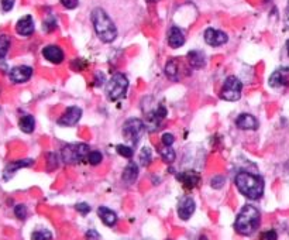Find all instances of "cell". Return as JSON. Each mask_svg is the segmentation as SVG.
Listing matches in <instances>:
<instances>
[{"mask_svg": "<svg viewBox=\"0 0 289 240\" xmlns=\"http://www.w3.org/2000/svg\"><path fill=\"white\" fill-rule=\"evenodd\" d=\"M100 235L95 230V229H90L86 232V240H99Z\"/></svg>", "mask_w": 289, "mask_h": 240, "instance_id": "37", "label": "cell"}, {"mask_svg": "<svg viewBox=\"0 0 289 240\" xmlns=\"http://www.w3.org/2000/svg\"><path fill=\"white\" fill-rule=\"evenodd\" d=\"M203 37H205L206 44H209L210 47H220L223 44H226L227 40H229V37L224 31L216 30V28H208L205 31Z\"/></svg>", "mask_w": 289, "mask_h": 240, "instance_id": "10", "label": "cell"}, {"mask_svg": "<svg viewBox=\"0 0 289 240\" xmlns=\"http://www.w3.org/2000/svg\"><path fill=\"white\" fill-rule=\"evenodd\" d=\"M92 23L95 27V31L103 43H113L117 37V27L110 16L105 12L102 7H96L92 10L90 14Z\"/></svg>", "mask_w": 289, "mask_h": 240, "instance_id": "2", "label": "cell"}, {"mask_svg": "<svg viewBox=\"0 0 289 240\" xmlns=\"http://www.w3.org/2000/svg\"><path fill=\"white\" fill-rule=\"evenodd\" d=\"M184 44H185V34L179 27L172 26L168 31V46L171 48H179Z\"/></svg>", "mask_w": 289, "mask_h": 240, "instance_id": "16", "label": "cell"}, {"mask_svg": "<svg viewBox=\"0 0 289 240\" xmlns=\"http://www.w3.org/2000/svg\"><path fill=\"white\" fill-rule=\"evenodd\" d=\"M102 160H103V156H102L100 151H96V150L89 151V154H88V161H89L90 165H99L100 162H102Z\"/></svg>", "mask_w": 289, "mask_h": 240, "instance_id": "29", "label": "cell"}, {"mask_svg": "<svg viewBox=\"0 0 289 240\" xmlns=\"http://www.w3.org/2000/svg\"><path fill=\"white\" fill-rule=\"evenodd\" d=\"M34 164V160L31 159H27V160H17V161H11L6 165L4 171H3V178L7 181L10 180L11 177L19 171L20 168H26V167H31Z\"/></svg>", "mask_w": 289, "mask_h": 240, "instance_id": "14", "label": "cell"}, {"mask_svg": "<svg viewBox=\"0 0 289 240\" xmlns=\"http://www.w3.org/2000/svg\"><path fill=\"white\" fill-rule=\"evenodd\" d=\"M165 75L171 80H179V71H178V64L175 59L168 61L165 65Z\"/></svg>", "mask_w": 289, "mask_h": 240, "instance_id": "23", "label": "cell"}, {"mask_svg": "<svg viewBox=\"0 0 289 240\" xmlns=\"http://www.w3.org/2000/svg\"><path fill=\"white\" fill-rule=\"evenodd\" d=\"M16 31L17 34L23 35V37H28L34 33V20L31 16H24L22 17L17 24H16Z\"/></svg>", "mask_w": 289, "mask_h": 240, "instance_id": "18", "label": "cell"}, {"mask_svg": "<svg viewBox=\"0 0 289 240\" xmlns=\"http://www.w3.org/2000/svg\"><path fill=\"white\" fill-rule=\"evenodd\" d=\"M44 27L47 31H51V30H54L56 26H55V20H54V17H50L48 20H45Z\"/></svg>", "mask_w": 289, "mask_h": 240, "instance_id": "38", "label": "cell"}, {"mask_svg": "<svg viewBox=\"0 0 289 240\" xmlns=\"http://www.w3.org/2000/svg\"><path fill=\"white\" fill-rule=\"evenodd\" d=\"M61 1V4L68 9V10H72V9H75V7H78L79 4V0H59Z\"/></svg>", "mask_w": 289, "mask_h": 240, "instance_id": "34", "label": "cell"}, {"mask_svg": "<svg viewBox=\"0 0 289 240\" xmlns=\"http://www.w3.org/2000/svg\"><path fill=\"white\" fill-rule=\"evenodd\" d=\"M116 150H117V153L124 157V159H131L134 154V150L133 147H130V146H124V144H119V146H116Z\"/></svg>", "mask_w": 289, "mask_h": 240, "instance_id": "28", "label": "cell"}, {"mask_svg": "<svg viewBox=\"0 0 289 240\" xmlns=\"http://www.w3.org/2000/svg\"><path fill=\"white\" fill-rule=\"evenodd\" d=\"M144 240H153V239H144Z\"/></svg>", "mask_w": 289, "mask_h": 240, "instance_id": "42", "label": "cell"}, {"mask_svg": "<svg viewBox=\"0 0 289 240\" xmlns=\"http://www.w3.org/2000/svg\"><path fill=\"white\" fill-rule=\"evenodd\" d=\"M268 82H269V86L272 88H281V86L289 85V69H277L275 72H272Z\"/></svg>", "mask_w": 289, "mask_h": 240, "instance_id": "15", "label": "cell"}, {"mask_svg": "<svg viewBox=\"0 0 289 240\" xmlns=\"http://www.w3.org/2000/svg\"><path fill=\"white\" fill-rule=\"evenodd\" d=\"M159 154H161V159L165 161V162H168V164L174 162L175 159H177V154L172 150V147H167V146H164L162 149L159 150Z\"/></svg>", "mask_w": 289, "mask_h": 240, "instance_id": "25", "label": "cell"}, {"mask_svg": "<svg viewBox=\"0 0 289 240\" xmlns=\"http://www.w3.org/2000/svg\"><path fill=\"white\" fill-rule=\"evenodd\" d=\"M196 209V204L193 201V198L190 196H182L179 199L178 202V216L182 219V220H188L190 219V216L193 215Z\"/></svg>", "mask_w": 289, "mask_h": 240, "instance_id": "11", "label": "cell"}, {"mask_svg": "<svg viewBox=\"0 0 289 240\" xmlns=\"http://www.w3.org/2000/svg\"><path fill=\"white\" fill-rule=\"evenodd\" d=\"M19 127H20L22 132L27 133V134L33 133L34 129H35V120H34L33 116L31 114H24V116H22L20 120H19Z\"/></svg>", "mask_w": 289, "mask_h": 240, "instance_id": "22", "label": "cell"}, {"mask_svg": "<svg viewBox=\"0 0 289 240\" xmlns=\"http://www.w3.org/2000/svg\"><path fill=\"white\" fill-rule=\"evenodd\" d=\"M241 91H243V82L236 75H230L224 80L220 96L227 102H236L241 98Z\"/></svg>", "mask_w": 289, "mask_h": 240, "instance_id": "6", "label": "cell"}, {"mask_svg": "<svg viewBox=\"0 0 289 240\" xmlns=\"http://www.w3.org/2000/svg\"><path fill=\"white\" fill-rule=\"evenodd\" d=\"M226 183V178L222 177V175H217V177H213L210 181V185L214 188V189H220L223 185Z\"/></svg>", "mask_w": 289, "mask_h": 240, "instance_id": "31", "label": "cell"}, {"mask_svg": "<svg viewBox=\"0 0 289 240\" xmlns=\"http://www.w3.org/2000/svg\"><path fill=\"white\" fill-rule=\"evenodd\" d=\"M31 240H53V233L48 229H37L31 233Z\"/></svg>", "mask_w": 289, "mask_h": 240, "instance_id": "26", "label": "cell"}, {"mask_svg": "<svg viewBox=\"0 0 289 240\" xmlns=\"http://www.w3.org/2000/svg\"><path fill=\"white\" fill-rule=\"evenodd\" d=\"M161 141H162V144H164V146L171 147V146L175 143V137H174V134H171V133H164V134H162V137H161Z\"/></svg>", "mask_w": 289, "mask_h": 240, "instance_id": "32", "label": "cell"}, {"mask_svg": "<svg viewBox=\"0 0 289 240\" xmlns=\"http://www.w3.org/2000/svg\"><path fill=\"white\" fill-rule=\"evenodd\" d=\"M153 161V153H151V149L150 147H143L141 151H140V162L141 165L144 167H148Z\"/></svg>", "mask_w": 289, "mask_h": 240, "instance_id": "27", "label": "cell"}, {"mask_svg": "<svg viewBox=\"0 0 289 240\" xmlns=\"http://www.w3.org/2000/svg\"><path fill=\"white\" fill-rule=\"evenodd\" d=\"M236 126L241 130H257L258 129V120L253 114L241 113L236 119Z\"/></svg>", "mask_w": 289, "mask_h": 240, "instance_id": "17", "label": "cell"}, {"mask_svg": "<svg viewBox=\"0 0 289 240\" xmlns=\"http://www.w3.org/2000/svg\"><path fill=\"white\" fill-rule=\"evenodd\" d=\"M33 77V68L27 65H19L10 69L9 78L13 83H24Z\"/></svg>", "mask_w": 289, "mask_h": 240, "instance_id": "9", "label": "cell"}, {"mask_svg": "<svg viewBox=\"0 0 289 240\" xmlns=\"http://www.w3.org/2000/svg\"><path fill=\"white\" fill-rule=\"evenodd\" d=\"M98 215L102 219V222L106 226H109V228H113L117 223V215H116V212L109 209V208H106V206H100L99 209H98Z\"/></svg>", "mask_w": 289, "mask_h": 240, "instance_id": "19", "label": "cell"}, {"mask_svg": "<svg viewBox=\"0 0 289 240\" xmlns=\"http://www.w3.org/2000/svg\"><path fill=\"white\" fill-rule=\"evenodd\" d=\"M260 222H261L260 211L256 206L245 205L236 217L234 229L241 236H251L260 226Z\"/></svg>", "mask_w": 289, "mask_h": 240, "instance_id": "3", "label": "cell"}, {"mask_svg": "<svg viewBox=\"0 0 289 240\" xmlns=\"http://www.w3.org/2000/svg\"><path fill=\"white\" fill-rule=\"evenodd\" d=\"M284 24H285V30H289V0L288 4H287V9H285V20H284Z\"/></svg>", "mask_w": 289, "mask_h": 240, "instance_id": "39", "label": "cell"}, {"mask_svg": "<svg viewBox=\"0 0 289 240\" xmlns=\"http://www.w3.org/2000/svg\"><path fill=\"white\" fill-rule=\"evenodd\" d=\"M145 132V125L140 119H129L123 125V134L129 140H131L134 146L140 141V137Z\"/></svg>", "mask_w": 289, "mask_h": 240, "instance_id": "7", "label": "cell"}, {"mask_svg": "<svg viewBox=\"0 0 289 240\" xmlns=\"http://www.w3.org/2000/svg\"><path fill=\"white\" fill-rule=\"evenodd\" d=\"M129 89V80L126 78V75H123L120 72L114 74L110 78V80L106 85V95L107 99L111 102H116L119 99H122L126 95V92Z\"/></svg>", "mask_w": 289, "mask_h": 240, "instance_id": "4", "label": "cell"}, {"mask_svg": "<svg viewBox=\"0 0 289 240\" xmlns=\"http://www.w3.org/2000/svg\"><path fill=\"white\" fill-rule=\"evenodd\" d=\"M89 154V146L85 143L78 144H68L61 150V157L65 164H77L82 160L88 159Z\"/></svg>", "mask_w": 289, "mask_h": 240, "instance_id": "5", "label": "cell"}, {"mask_svg": "<svg viewBox=\"0 0 289 240\" xmlns=\"http://www.w3.org/2000/svg\"><path fill=\"white\" fill-rule=\"evenodd\" d=\"M43 57L48 62L58 65V64H61L65 59V54H64V51H62L61 47L51 44V46H47L43 48Z\"/></svg>", "mask_w": 289, "mask_h": 240, "instance_id": "12", "label": "cell"}, {"mask_svg": "<svg viewBox=\"0 0 289 240\" xmlns=\"http://www.w3.org/2000/svg\"><path fill=\"white\" fill-rule=\"evenodd\" d=\"M287 50H288V55H289V40L287 41Z\"/></svg>", "mask_w": 289, "mask_h": 240, "instance_id": "40", "label": "cell"}, {"mask_svg": "<svg viewBox=\"0 0 289 240\" xmlns=\"http://www.w3.org/2000/svg\"><path fill=\"white\" fill-rule=\"evenodd\" d=\"M188 61H189L190 67L196 69L205 67V64H206L205 54L200 53V51H190V53H188Z\"/></svg>", "mask_w": 289, "mask_h": 240, "instance_id": "21", "label": "cell"}, {"mask_svg": "<svg viewBox=\"0 0 289 240\" xmlns=\"http://www.w3.org/2000/svg\"><path fill=\"white\" fill-rule=\"evenodd\" d=\"M234 184H236L238 192L251 201H257L264 195L265 184H264L263 177H260V175L241 171L236 175Z\"/></svg>", "mask_w": 289, "mask_h": 240, "instance_id": "1", "label": "cell"}, {"mask_svg": "<svg viewBox=\"0 0 289 240\" xmlns=\"http://www.w3.org/2000/svg\"><path fill=\"white\" fill-rule=\"evenodd\" d=\"M75 209L78 211V212H79V213H80V215H83V216H85V215H88V213H89V212H90L89 204H85V202H80V204H77V205H75Z\"/></svg>", "mask_w": 289, "mask_h": 240, "instance_id": "33", "label": "cell"}, {"mask_svg": "<svg viewBox=\"0 0 289 240\" xmlns=\"http://www.w3.org/2000/svg\"><path fill=\"white\" fill-rule=\"evenodd\" d=\"M177 180H178L179 183L182 184L186 189H193L195 187L199 185L202 178H200L199 172L190 170V171H184L177 174Z\"/></svg>", "mask_w": 289, "mask_h": 240, "instance_id": "13", "label": "cell"}, {"mask_svg": "<svg viewBox=\"0 0 289 240\" xmlns=\"http://www.w3.org/2000/svg\"><path fill=\"white\" fill-rule=\"evenodd\" d=\"M137 177H138V165L134 162V161H130L127 165H126V168H124V171L122 174V180L126 184H133L135 180H137Z\"/></svg>", "mask_w": 289, "mask_h": 240, "instance_id": "20", "label": "cell"}, {"mask_svg": "<svg viewBox=\"0 0 289 240\" xmlns=\"http://www.w3.org/2000/svg\"><path fill=\"white\" fill-rule=\"evenodd\" d=\"M148 3H156V1H158V0H147Z\"/></svg>", "mask_w": 289, "mask_h": 240, "instance_id": "41", "label": "cell"}, {"mask_svg": "<svg viewBox=\"0 0 289 240\" xmlns=\"http://www.w3.org/2000/svg\"><path fill=\"white\" fill-rule=\"evenodd\" d=\"M10 37L7 34H0V59L7 55L9 50H10Z\"/></svg>", "mask_w": 289, "mask_h": 240, "instance_id": "24", "label": "cell"}, {"mask_svg": "<svg viewBox=\"0 0 289 240\" xmlns=\"http://www.w3.org/2000/svg\"><path fill=\"white\" fill-rule=\"evenodd\" d=\"M0 3H1L3 12H10L11 9H13V6H14V3H16V0H0Z\"/></svg>", "mask_w": 289, "mask_h": 240, "instance_id": "36", "label": "cell"}, {"mask_svg": "<svg viewBox=\"0 0 289 240\" xmlns=\"http://www.w3.org/2000/svg\"><path fill=\"white\" fill-rule=\"evenodd\" d=\"M14 215L17 219H20V220H24L27 215H28V212H27V206L23 205V204H19V205L14 206Z\"/></svg>", "mask_w": 289, "mask_h": 240, "instance_id": "30", "label": "cell"}, {"mask_svg": "<svg viewBox=\"0 0 289 240\" xmlns=\"http://www.w3.org/2000/svg\"><path fill=\"white\" fill-rule=\"evenodd\" d=\"M278 239V235L275 230H267L261 235V240H277Z\"/></svg>", "mask_w": 289, "mask_h": 240, "instance_id": "35", "label": "cell"}, {"mask_svg": "<svg viewBox=\"0 0 289 240\" xmlns=\"http://www.w3.org/2000/svg\"><path fill=\"white\" fill-rule=\"evenodd\" d=\"M82 117V109L78 106H69L64 114L59 117L58 125L61 126H75Z\"/></svg>", "mask_w": 289, "mask_h": 240, "instance_id": "8", "label": "cell"}]
</instances>
